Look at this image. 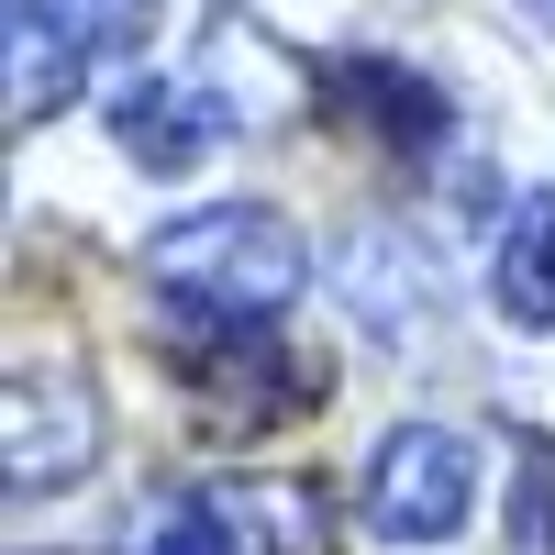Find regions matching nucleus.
Listing matches in <instances>:
<instances>
[{"label": "nucleus", "mask_w": 555, "mask_h": 555, "mask_svg": "<svg viewBox=\"0 0 555 555\" xmlns=\"http://www.w3.org/2000/svg\"><path fill=\"white\" fill-rule=\"evenodd\" d=\"M156 34V0H12V133H34L101 56H133Z\"/></svg>", "instance_id": "20e7f679"}, {"label": "nucleus", "mask_w": 555, "mask_h": 555, "mask_svg": "<svg viewBox=\"0 0 555 555\" xmlns=\"http://www.w3.org/2000/svg\"><path fill=\"white\" fill-rule=\"evenodd\" d=\"M112 133H122L133 167L178 178V167H201L222 133H234V101H222L211 78H190V67H156V78H133L122 101H112Z\"/></svg>", "instance_id": "6e6552de"}, {"label": "nucleus", "mask_w": 555, "mask_h": 555, "mask_svg": "<svg viewBox=\"0 0 555 555\" xmlns=\"http://www.w3.org/2000/svg\"><path fill=\"white\" fill-rule=\"evenodd\" d=\"M345 300H356V322H366L378 345H400L411 322L444 311V278H434V256H411L400 234H356V256H345Z\"/></svg>", "instance_id": "1a4fd4ad"}, {"label": "nucleus", "mask_w": 555, "mask_h": 555, "mask_svg": "<svg viewBox=\"0 0 555 555\" xmlns=\"http://www.w3.org/2000/svg\"><path fill=\"white\" fill-rule=\"evenodd\" d=\"M201 512H211L222 555H334V489H322V478H278V467L211 478Z\"/></svg>", "instance_id": "0eeeda50"}, {"label": "nucleus", "mask_w": 555, "mask_h": 555, "mask_svg": "<svg viewBox=\"0 0 555 555\" xmlns=\"http://www.w3.org/2000/svg\"><path fill=\"white\" fill-rule=\"evenodd\" d=\"M122 555H222V544H211V512H201V489L145 500V512H133V533H122Z\"/></svg>", "instance_id": "f8f14e48"}, {"label": "nucleus", "mask_w": 555, "mask_h": 555, "mask_svg": "<svg viewBox=\"0 0 555 555\" xmlns=\"http://www.w3.org/2000/svg\"><path fill=\"white\" fill-rule=\"evenodd\" d=\"M167 366H178V400H190L201 444L289 434V423L322 411V389H334V366H322L311 345H289L278 322H222V311H178Z\"/></svg>", "instance_id": "f257e3e1"}, {"label": "nucleus", "mask_w": 555, "mask_h": 555, "mask_svg": "<svg viewBox=\"0 0 555 555\" xmlns=\"http://www.w3.org/2000/svg\"><path fill=\"white\" fill-rule=\"evenodd\" d=\"M512 555H555V434L522 423V455H512Z\"/></svg>", "instance_id": "9b49d317"}, {"label": "nucleus", "mask_w": 555, "mask_h": 555, "mask_svg": "<svg viewBox=\"0 0 555 555\" xmlns=\"http://www.w3.org/2000/svg\"><path fill=\"white\" fill-rule=\"evenodd\" d=\"M322 112H334L345 133H366L378 156H434L444 133H455V101L423 78V67H400V56H334L322 67Z\"/></svg>", "instance_id": "423d86ee"}, {"label": "nucleus", "mask_w": 555, "mask_h": 555, "mask_svg": "<svg viewBox=\"0 0 555 555\" xmlns=\"http://www.w3.org/2000/svg\"><path fill=\"white\" fill-rule=\"evenodd\" d=\"M489 300L522 322V334H555V190H522L500 211V245H489Z\"/></svg>", "instance_id": "9d476101"}, {"label": "nucleus", "mask_w": 555, "mask_h": 555, "mask_svg": "<svg viewBox=\"0 0 555 555\" xmlns=\"http://www.w3.org/2000/svg\"><path fill=\"white\" fill-rule=\"evenodd\" d=\"M522 12H533V23H555V0H522Z\"/></svg>", "instance_id": "ddd939ff"}, {"label": "nucleus", "mask_w": 555, "mask_h": 555, "mask_svg": "<svg viewBox=\"0 0 555 555\" xmlns=\"http://www.w3.org/2000/svg\"><path fill=\"white\" fill-rule=\"evenodd\" d=\"M145 267H156L167 311H222V322H278L300 300V278H311L300 234L278 211H256V201H211L190 222H167L145 245Z\"/></svg>", "instance_id": "f03ea898"}, {"label": "nucleus", "mask_w": 555, "mask_h": 555, "mask_svg": "<svg viewBox=\"0 0 555 555\" xmlns=\"http://www.w3.org/2000/svg\"><path fill=\"white\" fill-rule=\"evenodd\" d=\"M101 467V389L78 356H23L0 378V489L12 500H56Z\"/></svg>", "instance_id": "7ed1b4c3"}, {"label": "nucleus", "mask_w": 555, "mask_h": 555, "mask_svg": "<svg viewBox=\"0 0 555 555\" xmlns=\"http://www.w3.org/2000/svg\"><path fill=\"white\" fill-rule=\"evenodd\" d=\"M467 489H478V455L455 423H400L378 455H366V533L378 544H444L467 522Z\"/></svg>", "instance_id": "39448f33"}]
</instances>
